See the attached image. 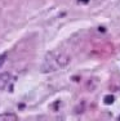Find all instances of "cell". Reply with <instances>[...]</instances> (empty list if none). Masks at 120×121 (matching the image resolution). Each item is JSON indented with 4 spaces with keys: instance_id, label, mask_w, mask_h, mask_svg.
I'll return each instance as SVG.
<instances>
[{
    "instance_id": "1",
    "label": "cell",
    "mask_w": 120,
    "mask_h": 121,
    "mask_svg": "<svg viewBox=\"0 0 120 121\" xmlns=\"http://www.w3.org/2000/svg\"><path fill=\"white\" fill-rule=\"evenodd\" d=\"M58 65H57L56 59H54V56L52 52H49V53H47V56H45L44 60H43L41 66H40V71H41L43 73H50V72H54V71L58 70Z\"/></svg>"
},
{
    "instance_id": "2",
    "label": "cell",
    "mask_w": 120,
    "mask_h": 121,
    "mask_svg": "<svg viewBox=\"0 0 120 121\" xmlns=\"http://www.w3.org/2000/svg\"><path fill=\"white\" fill-rule=\"evenodd\" d=\"M52 53H53L54 59H56V62H57V65H58L59 68L66 67L68 63H70L71 58H70V56H68L67 53H65V52H61V50H53Z\"/></svg>"
},
{
    "instance_id": "3",
    "label": "cell",
    "mask_w": 120,
    "mask_h": 121,
    "mask_svg": "<svg viewBox=\"0 0 120 121\" xmlns=\"http://www.w3.org/2000/svg\"><path fill=\"white\" fill-rule=\"evenodd\" d=\"M12 81V75L9 72H1L0 73V90H5L9 86Z\"/></svg>"
},
{
    "instance_id": "4",
    "label": "cell",
    "mask_w": 120,
    "mask_h": 121,
    "mask_svg": "<svg viewBox=\"0 0 120 121\" xmlns=\"http://www.w3.org/2000/svg\"><path fill=\"white\" fill-rule=\"evenodd\" d=\"M98 85H99V80L97 79V77H90V79L87 80V82H85V89H87L88 91H94L98 88Z\"/></svg>"
},
{
    "instance_id": "5",
    "label": "cell",
    "mask_w": 120,
    "mask_h": 121,
    "mask_svg": "<svg viewBox=\"0 0 120 121\" xmlns=\"http://www.w3.org/2000/svg\"><path fill=\"white\" fill-rule=\"evenodd\" d=\"M85 108H87V100L81 99V100H79V103L74 107V112H75L76 115H81V113H84Z\"/></svg>"
},
{
    "instance_id": "6",
    "label": "cell",
    "mask_w": 120,
    "mask_h": 121,
    "mask_svg": "<svg viewBox=\"0 0 120 121\" xmlns=\"http://www.w3.org/2000/svg\"><path fill=\"white\" fill-rule=\"evenodd\" d=\"M18 116L12 113V112H5V113H0V121H13L17 120Z\"/></svg>"
},
{
    "instance_id": "7",
    "label": "cell",
    "mask_w": 120,
    "mask_h": 121,
    "mask_svg": "<svg viewBox=\"0 0 120 121\" xmlns=\"http://www.w3.org/2000/svg\"><path fill=\"white\" fill-rule=\"evenodd\" d=\"M108 89H110L111 91H119L120 90V80H115V79L111 80Z\"/></svg>"
},
{
    "instance_id": "8",
    "label": "cell",
    "mask_w": 120,
    "mask_h": 121,
    "mask_svg": "<svg viewBox=\"0 0 120 121\" xmlns=\"http://www.w3.org/2000/svg\"><path fill=\"white\" fill-rule=\"evenodd\" d=\"M114 100H115V97H114V95H111V94H110V95H106V97L103 98L105 104H112V103H114Z\"/></svg>"
},
{
    "instance_id": "9",
    "label": "cell",
    "mask_w": 120,
    "mask_h": 121,
    "mask_svg": "<svg viewBox=\"0 0 120 121\" xmlns=\"http://www.w3.org/2000/svg\"><path fill=\"white\" fill-rule=\"evenodd\" d=\"M5 60H7V54H1V56H0V68L3 67V65H4L5 63Z\"/></svg>"
},
{
    "instance_id": "10",
    "label": "cell",
    "mask_w": 120,
    "mask_h": 121,
    "mask_svg": "<svg viewBox=\"0 0 120 121\" xmlns=\"http://www.w3.org/2000/svg\"><path fill=\"white\" fill-rule=\"evenodd\" d=\"M79 4H88L89 3V0H78Z\"/></svg>"
}]
</instances>
